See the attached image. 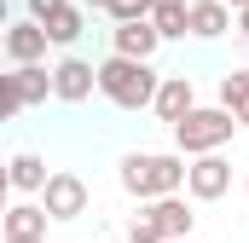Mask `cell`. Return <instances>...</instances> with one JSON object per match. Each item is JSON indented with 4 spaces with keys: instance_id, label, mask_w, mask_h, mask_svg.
Here are the masks:
<instances>
[{
    "instance_id": "obj_25",
    "label": "cell",
    "mask_w": 249,
    "mask_h": 243,
    "mask_svg": "<svg viewBox=\"0 0 249 243\" xmlns=\"http://www.w3.org/2000/svg\"><path fill=\"white\" fill-rule=\"evenodd\" d=\"M168 243H191V238H168Z\"/></svg>"
},
{
    "instance_id": "obj_22",
    "label": "cell",
    "mask_w": 249,
    "mask_h": 243,
    "mask_svg": "<svg viewBox=\"0 0 249 243\" xmlns=\"http://www.w3.org/2000/svg\"><path fill=\"white\" fill-rule=\"evenodd\" d=\"M81 6H87V12H105V0H81Z\"/></svg>"
},
{
    "instance_id": "obj_21",
    "label": "cell",
    "mask_w": 249,
    "mask_h": 243,
    "mask_svg": "<svg viewBox=\"0 0 249 243\" xmlns=\"http://www.w3.org/2000/svg\"><path fill=\"white\" fill-rule=\"evenodd\" d=\"M238 122H244V127H249V99H238Z\"/></svg>"
},
{
    "instance_id": "obj_7",
    "label": "cell",
    "mask_w": 249,
    "mask_h": 243,
    "mask_svg": "<svg viewBox=\"0 0 249 243\" xmlns=\"http://www.w3.org/2000/svg\"><path fill=\"white\" fill-rule=\"evenodd\" d=\"M186 191L197 203H214V197H226L232 191V162L220 156V151H203V156H191V180Z\"/></svg>"
},
{
    "instance_id": "obj_20",
    "label": "cell",
    "mask_w": 249,
    "mask_h": 243,
    "mask_svg": "<svg viewBox=\"0 0 249 243\" xmlns=\"http://www.w3.org/2000/svg\"><path fill=\"white\" fill-rule=\"evenodd\" d=\"M238 35L249 41V6H238Z\"/></svg>"
},
{
    "instance_id": "obj_6",
    "label": "cell",
    "mask_w": 249,
    "mask_h": 243,
    "mask_svg": "<svg viewBox=\"0 0 249 243\" xmlns=\"http://www.w3.org/2000/svg\"><path fill=\"white\" fill-rule=\"evenodd\" d=\"M41 203H47L53 220H81V214H87V180L70 174V168H58V174L47 180V191H41Z\"/></svg>"
},
{
    "instance_id": "obj_4",
    "label": "cell",
    "mask_w": 249,
    "mask_h": 243,
    "mask_svg": "<svg viewBox=\"0 0 249 243\" xmlns=\"http://www.w3.org/2000/svg\"><path fill=\"white\" fill-rule=\"evenodd\" d=\"M47 93H53V69L47 64H12V75H6V110L12 116L47 104Z\"/></svg>"
},
{
    "instance_id": "obj_13",
    "label": "cell",
    "mask_w": 249,
    "mask_h": 243,
    "mask_svg": "<svg viewBox=\"0 0 249 243\" xmlns=\"http://www.w3.org/2000/svg\"><path fill=\"white\" fill-rule=\"evenodd\" d=\"M47 203L35 208V203H12L6 208V238H47Z\"/></svg>"
},
{
    "instance_id": "obj_1",
    "label": "cell",
    "mask_w": 249,
    "mask_h": 243,
    "mask_svg": "<svg viewBox=\"0 0 249 243\" xmlns=\"http://www.w3.org/2000/svg\"><path fill=\"white\" fill-rule=\"evenodd\" d=\"M116 180H122L127 197H139V203H157V197H174V191H186L191 162H186V151H162V156H145V151H133V156H122Z\"/></svg>"
},
{
    "instance_id": "obj_17",
    "label": "cell",
    "mask_w": 249,
    "mask_h": 243,
    "mask_svg": "<svg viewBox=\"0 0 249 243\" xmlns=\"http://www.w3.org/2000/svg\"><path fill=\"white\" fill-rule=\"evenodd\" d=\"M238 99H249V69H226L220 75V104L238 110Z\"/></svg>"
},
{
    "instance_id": "obj_24",
    "label": "cell",
    "mask_w": 249,
    "mask_h": 243,
    "mask_svg": "<svg viewBox=\"0 0 249 243\" xmlns=\"http://www.w3.org/2000/svg\"><path fill=\"white\" fill-rule=\"evenodd\" d=\"M226 6H232V12H238V6H249V0H226Z\"/></svg>"
},
{
    "instance_id": "obj_3",
    "label": "cell",
    "mask_w": 249,
    "mask_h": 243,
    "mask_svg": "<svg viewBox=\"0 0 249 243\" xmlns=\"http://www.w3.org/2000/svg\"><path fill=\"white\" fill-rule=\"evenodd\" d=\"M244 122L238 110H226V104H197L186 116L174 122V145L186 151V156H203V151H220V145H232V133H238Z\"/></svg>"
},
{
    "instance_id": "obj_23",
    "label": "cell",
    "mask_w": 249,
    "mask_h": 243,
    "mask_svg": "<svg viewBox=\"0 0 249 243\" xmlns=\"http://www.w3.org/2000/svg\"><path fill=\"white\" fill-rule=\"evenodd\" d=\"M6 243H47V238H6Z\"/></svg>"
},
{
    "instance_id": "obj_15",
    "label": "cell",
    "mask_w": 249,
    "mask_h": 243,
    "mask_svg": "<svg viewBox=\"0 0 249 243\" xmlns=\"http://www.w3.org/2000/svg\"><path fill=\"white\" fill-rule=\"evenodd\" d=\"M81 29H87V12H81V6H70V0H64L58 12L47 17V35H53V47H75V41H81Z\"/></svg>"
},
{
    "instance_id": "obj_19",
    "label": "cell",
    "mask_w": 249,
    "mask_h": 243,
    "mask_svg": "<svg viewBox=\"0 0 249 243\" xmlns=\"http://www.w3.org/2000/svg\"><path fill=\"white\" fill-rule=\"evenodd\" d=\"M23 6H29V17H41V23H47V17H53V12H58L64 0H23Z\"/></svg>"
},
{
    "instance_id": "obj_16",
    "label": "cell",
    "mask_w": 249,
    "mask_h": 243,
    "mask_svg": "<svg viewBox=\"0 0 249 243\" xmlns=\"http://www.w3.org/2000/svg\"><path fill=\"white\" fill-rule=\"evenodd\" d=\"M127 243H168V232L157 226V214H151V208H139V214L127 220Z\"/></svg>"
},
{
    "instance_id": "obj_9",
    "label": "cell",
    "mask_w": 249,
    "mask_h": 243,
    "mask_svg": "<svg viewBox=\"0 0 249 243\" xmlns=\"http://www.w3.org/2000/svg\"><path fill=\"white\" fill-rule=\"evenodd\" d=\"M162 47V29L151 17H133V23H116L110 29V52H127V58H157Z\"/></svg>"
},
{
    "instance_id": "obj_27",
    "label": "cell",
    "mask_w": 249,
    "mask_h": 243,
    "mask_svg": "<svg viewBox=\"0 0 249 243\" xmlns=\"http://www.w3.org/2000/svg\"><path fill=\"white\" fill-rule=\"evenodd\" d=\"M244 191H249V185H244Z\"/></svg>"
},
{
    "instance_id": "obj_2",
    "label": "cell",
    "mask_w": 249,
    "mask_h": 243,
    "mask_svg": "<svg viewBox=\"0 0 249 243\" xmlns=\"http://www.w3.org/2000/svg\"><path fill=\"white\" fill-rule=\"evenodd\" d=\"M162 75L151 69V58H127V52H110L99 64V93L116 104V110H151Z\"/></svg>"
},
{
    "instance_id": "obj_10",
    "label": "cell",
    "mask_w": 249,
    "mask_h": 243,
    "mask_svg": "<svg viewBox=\"0 0 249 243\" xmlns=\"http://www.w3.org/2000/svg\"><path fill=\"white\" fill-rule=\"evenodd\" d=\"M151 110H157V122H168V127L186 116V110H197V87H191V75H162Z\"/></svg>"
},
{
    "instance_id": "obj_12",
    "label": "cell",
    "mask_w": 249,
    "mask_h": 243,
    "mask_svg": "<svg viewBox=\"0 0 249 243\" xmlns=\"http://www.w3.org/2000/svg\"><path fill=\"white\" fill-rule=\"evenodd\" d=\"M151 214H157V226L168 232V238H191V226H197V214L186 208V197L174 191V197H157L151 203Z\"/></svg>"
},
{
    "instance_id": "obj_8",
    "label": "cell",
    "mask_w": 249,
    "mask_h": 243,
    "mask_svg": "<svg viewBox=\"0 0 249 243\" xmlns=\"http://www.w3.org/2000/svg\"><path fill=\"white\" fill-rule=\"evenodd\" d=\"M47 47H53V35H47L41 17H18L6 29V58L12 64H47Z\"/></svg>"
},
{
    "instance_id": "obj_11",
    "label": "cell",
    "mask_w": 249,
    "mask_h": 243,
    "mask_svg": "<svg viewBox=\"0 0 249 243\" xmlns=\"http://www.w3.org/2000/svg\"><path fill=\"white\" fill-rule=\"evenodd\" d=\"M226 29H238V12H232L226 0H197V6H191V35H197V41H220Z\"/></svg>"
},
{
    "instance_id": "obj_26",
    "label": "cell",
    "mask_w": 249,
    "mask_h": 243,
    "mask_svg": "<svg viewBox=\"0 0 249 243\" xmlns=\"http://www.w3.org/2000/svg\"><path fill=\"white\" fill-rule=\"evenodd\" d=\"M191 6H197V0H191Z\"/></svg>"
},
{
    "instance_id": "obj_5",
    "label": "cell",
    "mask_w": 249,
    "mask_h": 243,
    "mask_svg": "<svg viewBox=\"0 0 249 243\" xmlns=\"http://www.w3.org/2000/svg\"><path fill=\"white\" fill-rule=\"evenodd\" d=\"M93 87H99V64L75 58V52L53 64V99H64V104H87Z\"/></svg>"
},
{
    "instance_id": "obj_14",
    "label": "cell",
    "mask_w": 249,
    "mask_h": 243,
    "mask_svg": "<svg viewBox=\"0 0 249 243\" xmlns=\"http://www.w3.org/2000/svg\"><path fill=\"white\" fill-rule=\"evenodd\" d=\"M6 180H12V191H23V197H29V191H47V180H53V174H47V162H41L35 151H18Z\"/></svg>"
},
{
    "instance_id": "obj_18",
    "label": "cell",
    "mask_w": 249,
    "mask_h": 243,
    "mask_svg": "<svg viewBox=\"0 0 249 243\" xmlns=\"http://www.w3.org/2000/svg\"><path fill=\"white\" fill-rule=\"evenodd\" d=\"M105 12H110L116 23H133V17H151L157 0H105Z\"/></svg>"
}]
</instances>
